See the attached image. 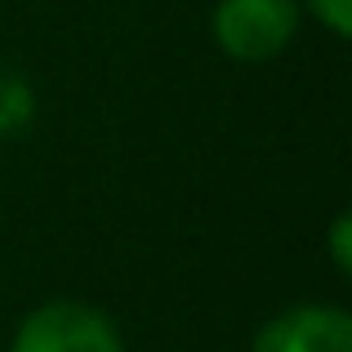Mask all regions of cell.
Instances as JSON below:
<instances>
[{
    "label": "cell",
    "instance_id": "6da1fadb",
    "mask_svg": "<svg viewBox=\"0 0 352 352\" xmlns=\"http://www.w3.org/2000/svg\"><path fill=\"white\" fill-rule=\"evenodd\" d=\"M299 32L294 0H219L214 5V41L241 63L276 58Z\"/></svg>",
    "mask_w": 352,
    "mask_h": 352
},
{
    "label": "cell",
    "instance_id": "5b68a950",
    "mask_svg": "<svg viewBox=\"0 0 352 352\" xmlns=\"http://www.w3.org/2000/svg\"><path fill=\"white\" fill-rule=\"evenodd\" d=\"M335 258H339V267H348V219L335 223Z\"/></svg>",
    "mask_w": 352,
    "mask_h": 352
},
{
    "label": "cell",
    "instance_id": "3957f363",
    "mask_svg": "<svg viewBox=\"0 0 352 352\" xmlns=\"http://www.w3.org/2000/svg\"><path fill=\"white\" fill-rule=\"evenodd\" d=\"M250 352H352V317L344 308L303 303L267 321Z\"/></svg>",
    "mask_w": 352,
    "mask_h": 352
},
{
    "label": "cell",
    "instance_id": "277c9868",
    "mask_svg": "<svg viewBox=\"0 0 352 352\" xmlns=\"http://www.w3.org/2000/svg\"><path fill=\"white\" fill-rule=\"evenodd\" d=\"M308 9L330 27L335 36H348L352 32V0H308Z\"/></svg>",
    "mask_w": 352,
    "mask_h": 352
},
{
    "label": "cell",
    "instance_id": "7a4b0ae2",
    "mask_svg": "<svg viewBox=\"0 0 352 352\" xmlns=\"http://www.w3.org/2000/svg\"><path fill=\"white\" fill-rule=\"evenodd\" d=\"M9 352H125V344L98 308L54 299L23 317Z\"/></svg>",
    "mask_w": 352,
    "mask_h": 352
}]
</instances>
